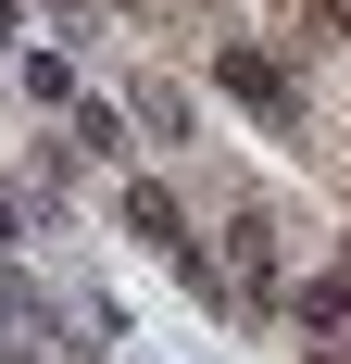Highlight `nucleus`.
Returning a JSON list of instances; mask_svg holds the SVG:
<instances>
[{"label":"nucleus","instance_id":"3","mask_svg":"<svg viewBox=\"0 0 351 364\" xmlns=\"http://www.w3.org/2000/svg\"><path fill=\"white\" fill-rule=\"evenodd\" d=\"M339 50H351V0H339Z\"/></svg>","mask_w":351,"mask_h":364},{"label":"nucleus","instance_id":"1","mask_svg":"<svg viewBox=\"0 0 351 364\" xmlns=\"http://www.w3.org/2000/svg\"><path fill=\"white\" fill-rule=\"evenodd\" d=\"M213 75H226V88H239L251 113H288V101H301V88H288V63H276V50H239V38H226V63H213Z\"/></svg>","mask_w":351,"mask_h":364},{"label":"nucleus","instance_id":"2","mask_svg":"<svg viewBox=\"0 0 351 364\" xmlns=\"http://www.w3.org/2000/svg\"><path fill=\"white\" fill-rule=\"evenodd\" d=\"M301 327H326V339L351 327V289H339V277H314V289H301Z\"/></svg>","mask_w":351,"mask_h":364}]
</instances>
